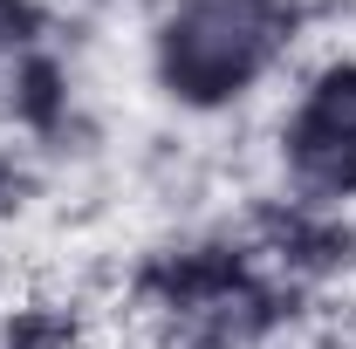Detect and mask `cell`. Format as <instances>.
Listing matches in <instances>:
<instances>
[{"instance_id": "3", "label": "cell", "mask_w": 356, "mask_h": 349, "mask_svg": "<svg viewBox=\"0 0 356 349\" xmlns=\"http://www.w3.org/2000/svg\"><path fill=\"white\" fill-rule=\"evenodd\" d=\"M274 178L281 199L315 213H356V48H329L295 76L274 110Z\"/></svg>"}, {"instance_id": "1", "label": "cell", "mask_w": 356, "mask_h": 349, "mask_svg": "<svg viewBox=\"0 0 356 349\" xmlns=\"http://www.w3.org/2000/svg\"><path fill=\"white\" fill-rule=\"evenodd\" d=\"M131 315L165 349H274L302 288L254 261L240 233H178L124 281Z\"/></svg>"}, {"instance_id": "2", "label": "cell", "mask_w": 356, "mask_h": 349, "mask_svg": "<svg viewBox=\"0 0 356 349\" xmlns=\"http://www.w3.org/2000/svg\"><path fill=\"white\" fill-rule=\"evenodd\" d=\"M309 0H158L144 76L178 117H233L302 48Z\"/></svg>"}, {"instance_id": "6", "label": "cell", "mask_w": 356, "mask_h": 349, "mask_svg": "<svg viewBox=\"0 0 356 349\" xmlns=\"http://www.w3.org/2000/svg\"><path fill=\"white\" fill-rule=\"evenodd\" d=\"M42 199V151H28L21 137H0V219L28 213Z\"/></svg>"}, {"instance_id": "4", "label": "cell", "mask_w": 356, "mask_h": 349, "mask_svg": "<svg viewBox=\"0 0 356 349\" xmlns=\"http://www.w3.org/2000/svg\"><path fill=\"white\" fill-rule=\"evenodd\" d=\"M0 349H96V322L76 295H21L0 308Z\"/></svg>"}, {"instance_id": "5", "label": "cell", "mask_w": 356, "mask_h": 349, "mask_svg": "<svg viewBox=\"0 0 356 349\" xmlns=\"http://www.w3.org/2000/svg\"><path fill=\"white\" fill-rule=\"evenodd\" d=\"M55 42V7L48 0H0V62L35 55Z\"/></svg>"}]
</instances>
